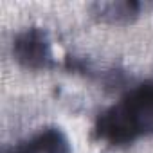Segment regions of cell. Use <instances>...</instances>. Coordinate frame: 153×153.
Here are the masks:
<instances>
[{
    "mask_svg": "<svg viewBox=\"0 0 153 153\" xmlns=\"http://www.w3.org/2000/svg\"><path fill=\"white\" fill-rule=\"evenodd\" d=\"M148 133H153V81L131 88L105 108L94 124V135L112 146L130 144Z\"/></svg>",
    "mask_w": 153,
    "mask_h": 153,
    "instance_id": "1",
    "label": "cell"
},
{
    "mask_svg": "<svg viewBox=\"0 0 153 153\" xmlns=\"http://www.w3.org/2000/svg\"><path fill=\"white\" fill-rule=\"evenodd\" d=\"M4 153H70V140L58 126H43Z\"/></svg>",
    "mask_w": 153,
    "mask_h": 153,
    "instance_id": "3",
    "label": "cell"
},
{
    "mask_svg": "<svg viewBox=\"0 0 153 153\" xmlns=\"http://www.w3.org/2000/svg\"><path fill=\"white\" fill-rule=\"evenodd\" d=\"M88 11L105 24H128L140 15L142 4L137 0H97L88 4Z\"/></svg>",
    "mask_w": 153,
    "mask_h": 153,
    "instance_id": "4",
    "label": "cell"
},
{
    "mask_svg": "<svg viewBox=\"0 0 153 153\" xmlns=\"http://www.w3.org/2000/svg\"><path fill=\"white\" fill-rule=\"evenodd\" d=\"M13 58L25 68L40 70L47 68L54 61L52 45L45 29L38 25H29L18 31L11 43Z\"/></svg>",
    "mask_w": 153,
    "mask_h": 153,
    "instance_id": "2",
    "label": "cell"
}]
</instances>
